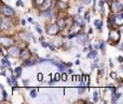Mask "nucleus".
Returning <instances> with one entry per match:
<instances>
[{"label":"nucleus","mask_w":123,"mask_h":104,"mask_svg":"<svg viewBox=\"0 0 123 104\" xmlns=\"http://www.w3.org/2000/svg\"><path fill=\"white\" fill-rule=\"evenodd\" d=\"M2 94H3V99H7V92L2 89Z\"/></svg>","instance_id":"393cba45"},{"label":"nucleus","mask_w":123,"mask_h":104,"mask_svg":"<svg viewBox=\"0 0 123 104\" xmlns=\"http://www.w3.org/2000/svg\"><path fill=\"white\" fill-rule=\"evenodd\" d=\"M68 73H69V74H72L74 72H72V69H68Z\"/></svg>","instance_id":"c9c22d12"},{"label":"nucleus","mask_w":123,"mask_h":104,"mask_svg":"<svg viewBox=\"0 0 123 104\" xmlns=\"http://www.w3.org/2000/svg\"><path fill=\"white\" fill-rule=\"evenodd\" d=\"M57 26L59 27V28L63 29L64 27H65V20H62V19L58 20L57 21Z\"/></svg>","instance_id":"9d476101"},{"label":"nucleus","mask_w":123,"mask_h":104,"mask_svg":"<svg viewBox=\"0 0 123 104\" xmlns=\"http://www.w3.org/2000/svg\"><path fill=\"white\" fill-rule=\"evenodd\" d=\"M110 23H113L116 26H122L123 25V13H119L117 15H111L109 19Z\"/></svg>","instance_id":"f257e3e1"},{"label":"nucleus","mask_w":123,"mask_h":104,"mask_svg":"<svg viewBox=\"0 0 123 104\" xmlns=\"http://www.w3.org/2000/svg\"><path fill=\"white\" fill-rule=\"evenodd\" d=\"M62 79H63L64 81H66L67 80V75H66V74H63V75H62Z\"/></svg>","instance_id":"aec40b11"},{"label":"nucleus","mask_w":123,"mask_h":104,"mask_svg":"<svg viewBox=\"0 0 123 104\" xmlns=\"http://www.w3.org/2000/svg\"><path fill=\"white\" fill-rule=\"evenodd\" d=\"M120 97H121V93H117V94L114 95V98L112 97V103H114V102H117V100H118Z\"/></svg>","instance_id":"dca6fc26"},{"label":"nucleus","mask_w":123,"mask_h":104,"mask_svg":"<svg viewBox=\"0 0 123 104\" xmlns=\"http://www.w3.org/2000/svg\"><path fill=\"white\" fill-rule=\"evenodd\" d=\"M74 36H76V35H74V34H71V35H69V36H68V38H69V39H70V38L74 37Z\"/></svg>","instance_id":"473e14b6"},{"label":"nucleus","mask_w":123,"mask_h":104,"mask_svg":"<svg viewBox=\"0 0 123 104\" xmlns=\"http://www.w3.org/2000/svg\"><path fill=\"white\" fill-rule=\"evenodd\" d=\"M111 8H112V11L114 12H120L123 10V5L120 2H118V1H113L111 5Z\"/></svg>","instance_id":"f03ea898"},{"label":"nucleus","mask_w":123,"mask_h":104,"mask_svg":"<svg viewBox=\"0 0 123 104\" xmlns=\"http://www.w3.org/2000/svg\"><path fill=\"white\" fill-rule=\"evenodd\" d=\"M55 81H56L55 79H54V80H50V83H50V85H53V83H55Z\"/></svg>","instance_id":"2f4dec72"},{"label":"nucleus","mask_w":123,"mask_h":104,"mask_svg":"<svg viewBox=\"0 0 123 104\" xmlns=\"http://www.w3.org/2000/svg\"><path fill=\"white\" fill-rule=\"evenodd\" d=\"M93 101H94V102H97V101H98V93H97V92H94Z\"/></svg>","instance_id":"a211bd4d"},{"label":"nucleus","mask_w":123,"mask_h":104,"mask_svg":"<svg viewBox=\"0 0 123 104\" xmlns=\"http://www.w3.org/2000/svg\"><path fill=\"white\" fill-rule=\"evenodd\" d=\"M41 46H42V47H43V48H47V47H48V46H49V45H48L47 42H44V41H43V42L41 43Z\"/></svg>","instance_id":"bb28decb"},{"label":"nucleus","mask_w":123,"mask_h":104,"mask_svg":"<svg viewBox=\"0 0 123 104\" xmlns=\"http://www.w3.org/2000/svg\"><path fill=\"white\" fill-rule=\"evenodd\" d=\"M118 60H119V62H120V63H122V62H123V57H119Z\"/></svg>","instance_id":"c756f323"},{"label":"nucleus","mask_w":123,"mask_h":104,"mask_svg":"<svg viewBox=\"0 0 123 104\" xmlns=\"http://www.w3.org/2000/svg\"><path fill=\"white\" fill-rule=\"evenodd\" d=\"M23 83H24V85H25V86H26V85H28V80H24Z\"/></svg>","instance_id":"72a5a7b5"},{"label":"nucleus","mask_w":123,"mask_h":104,"mask_svg":"<svg viewBox=\"0 0 123 104\" xmlns=\"http://www.w3.org/2000/svg\"><path fill=\"white\" fill-rule=\"evenodd\" d=\"M94 24H95V26L97 27L98 29H102V26H103V23L99 21V20H95V22H94Z\"/></svg>","instance_id":"ddd939ff"},{"label":"nucleus","mask_w":123,"mask_h":104,"mask_svg":"<svg viewBox=\"0 0 123 104\" xmlns=\"http://www.w3.org/2000/svg\"><path fill=\"white\" fill-rule=\"evenodd\" d=\"M51 2L52 0H45V2L43 1V5H42V8H43V10L45 11V10H50V5H51Z\"/></svg>","instance_id":"1a4fd4ad"},{"label":"nucleus","mask_w":123,"mask_h":104,"mask_svg":"<svg viewBox=\"0 0 123 104\" xmlns=\"http://www.w3.org/2000/svg\"><path fill=\"white\" fill-rule=\"evenodd\" d=\"M36 95H37V91H36V89L31 90V91H30V97H31V98H36Z\"/></svg>","instance_id":"f3484780"},{"label":"nucleus","mask_w":123,"mask_h":104,"mask_svg":"<svg viewBox=\"0 0 123 104\" xmlns=\"http://www.w3.org/2000/svg\"><path fill=\"white\" fill-rule=\"evenodd\" d=\"M110 77L113 78V79H116V78H117V74L116 73H110Z\"/></svg>","instance_id":"412c9836"},{"label":"nucleus","mask_w":123,"mask_h":104,"mask_svg":"<svg viewBox=\"0 0 123 104\" xmlns=\"http://www.w3.org/2000/svg\"><path fill=\"white\" fill-rule=\"evenodd\" d=\"M1 63H2V66H8V67H10V65H11V64H10V62L8 61L7 59H2V60H1Z\"/></svg>","instance_id":"4468645a"},{"label":"nucleus","mask_w":123,"mask_h":104,"mask_svg":"<svg viewBox=\"0 0 123 104\" xmlns=\"http://www.w3.org/2000/svg\"><path fill=\"white\" fill-rule=\"evenodd\" d=\"M42 77H43V75H42V74H38V80H40V81H41L42 79H43V78H42Z\"/></svg>","instance_id":"5701e85b"},{"label":"nucleus","mask_w":123,"mask_h":104,"mask_svg":"<svg viewBox=\"0 0 123 104\" xmlns=\"http://www.w3.org/2000/svg\"><path fill=\"white\" fill-rule=\"evenodd\" d=\"M100 49H102V50H104V49H105V46H104V42H103V41L100 42Z\"/></svg>","instance_id":"cd10ccee"},{"label":"nucleus","mask_w":123,"mask_h":104,"mask_svg":"<svg viewBox=\"0 0 123 104\" xmlns=\"http://www.w3.org/2000/svg\"><path fill=\"white\" fill-rule=\"evenodd\" d=\"M81 11H82V8H81V7H80V8H79V9H78V13H80V12H81Z\"/></svg>","instance_id":"f704fd0d"},{"label":"nucleus","mask_w":123,"mask_h":104,"mask_svg":"<svg viewBox=\"0 0 123 104\" xmlns=\"http://www.w3.org/2000/svg\"><path fill=\"white\" fill-rule=\"evenodd\" d=\"M104 3H105V2L103 1V0H102V1H99V7H100V8H103V7H104Z\"/></svg>","instance_id":"c85d7f7f"},{"label":"nucleus","mask_w":123,"mask_h":104,"mask_svg":"<svg viewBox=\"0 0 123 104\" xmlns=\"http://www.w3.org/2000/svg\"><path fill=\"white\" fill-rule=\"evenodd\" d=\"M16 5H23V3H22V1H20L19 0V1L16 2Z\"/></svg>","instance_id":"7c9ffc66"},{"label":"nucleus","mask_w":123,"mask_h":104,"mask_svg":"<svg viewBox=\"0 0 123 104\" xmlns=\"http://www.w3.org/2000/svg\"><path fill=\"white\" fill-rule=\"evenodd\" d=\"M1 26H2V29H8L10 27V21L8 17H3L2 21H1Z\"/></svg>","instance_id":"0eeeda50"},{"label":"nucleus","mask_w":123,"mask_h":104,"mask_svg":"<svg viewBox=\"0 0 123 104\" xmlns=\"http://www.w3.org/2000/svg\"><path fill=\"white\" fill-rule=\"evenodd\" d=\"M89 16H90V15H89V13H85V17H84V19H85L88 22L90 21V17H89Z\"/></svg>","instance_id":"a878e982"},{"label":"nucleus","mask_w":123,"mask_h":104,"mask_svg":"<svg viewBox=\"0 0 123 104\" xmlns=\"http://www.w3.org/2000/svg\"><path fill=\"white\" fill-rule=\"evenodd\" d=\"M2 13L7 16H10V15L14 14V10L12 9L11 7H8V5H3L2 7Z\"/></svg>","instance_id":"7ed1b4c3"},{"label":"nucleus","mask_w":123,"mask_h":104,"mask_svg":"<svg viewBox=\"0 0 123 104\" xmlns=\"http://www.w3.org/2000/svg\"><path fill=\"white\" fill-rule=\"evenodd\" d=\"M1 42L5 46H12L13 45V39H11L10 37H2L1 38Z\"/></svg>","instance_id":"39448f33"},{"label":"nucleus","mask_w":123,"mask_h":104,"mask_svg":"<svg viewBox=\"0 0 123 104\" xmlns=\"http://www.w3.org/2000/svg\"><path fill=\"white\" fill-rule=\"evenodd\" d=\"M59 29L60 28L57 25H51V26L48 27V33H49V35H56Z\"/></svg>","instance_id":"20e7f679"},{"label":"nucleus","mask_w":123,"mask_h":104,"mask_svg":"<svg viewBox=\"0 0 123 104\" xmlns=\"http://www.w3.org/2000/svg\"><path fill=\"white\" fill-rule=\"evenodd\" d=\"M41 1H45V0H38V3H41Z\"/></svg>","instance_id":"e433bc0d"},{"label":"nucleus","mask_w":123,"mask_h":104,"mask_svg":"<svg viewBox=\"0 0 123 104\" xmlns=\"http://www.w3.org/2000/svg\"><path fill=\"white\" fill-rule=\"evenodd\" d=\"M59 79H60V75L59 74H56L55 75V80L57 81V80H59Z\"/></svg>","instance_id":"b1692460"},{"label":"nucleus","mask_w":123,"mask_h":104,"mask_svg":"<svg viewBox=\"0 0 123 104\" xmlns=\"http://www.w3.org/2000/svg\"><path fill=\"white\" fill-rule=\"evenodd\" d=\"M96 55H97V52H96V50H91V52L88 54V57H95Z\"/></svg>","instance_id":"f8f14e48"},{"label":"nucleus","mask_w":123,"mask_h":104,"mask_svg":"<svg viewBox=\"0 0 123 104\" xmlns=\"http://www.w3.org/2000/svg\"><path fill=\"white\" fill-rule=\"evenodd\" d=\"M121 71H123V65H122V66H121Z\"/></svg>","instance_id":"4c0bfd02"},{"label":"nucleus","mask_w":123,"mask_h":104,"mask_svg":"<svg viewBox=\"0 0 123 104\" xmlns=\"http://www.w3.org/2000/svg\"><path fill=\"white\" fill-rule=\"evenodd\" d=\"M9 54L12 55V57H16V55H19V54H20L19 48H16V47H11V48L9 49Z\"/></svg>","instance_id":"423d86ee"},{"label":"nucleus","mask_w":123,"mask_h":104,"mask_svg":"<svg viewBox=\"0 0 123 104\" xmlns=\"http://www.w3.org/2000/svg\"><path fill=\"white\" fill-rule=\"evenodd\" d=\"M36 29H37V31H38V33H39V34H41V33H42L41 28H40V27H39V25H38V24H36Z\"/></svg>","instance_id":"6ab92c4d"},{"label":"nucleus","mask_w":123,"mask_h":104,"mask_svg":"<svg viewBox=\"0 0 123 104\" xmlns=\"http://www.w3.org/2000/svg\"><path fill=\"white\" fill-rule=\"evenodd\" d=\"M78 91H79V94H82V93L84 92V83H83V81L80 83V89L78 90Z\"/></svg>","instance_id":"2eb2a0df"},{"label":"nucleus","mask_w":123,"mask_h":104,"mask_svg":"<svg viewBox=\"0 0 123 104\" xmlns=\"http://www.w3.org/2000/svg\"><path fill=\"white\" fill-rule=\"evenodd\" d=\"M14 73H15V76H16V78L21 77V74H22V68H21V67H16V68L14 69Z\"/></svg>","instance_id":"9b49d317"},{"label":"nucleus","mask_w":123,"mask_h":104,"mask_svg":"<svg viewBox=\"0 0 123 104\" xmlns=\"http://www.w3.org/2000/svg\"><path fill=\"white\" fill-rule=\"evenodd\" d=\"M89 39V36L86 35H79L78 36V41H79L81 45H85V41Z\"/></svg>","instance_id":"6e6552de"},{"label":"nucleus","mask_w":123,"mask_h":104,"mask_svg":"<svg viewBox=\"0 0 123 104\" xmlns=\"http://www.w3.org/2000/svg\"><path fill=\"white\" fill-rule=\"evenodd\" d=\"M91 2V0H82V3L83 5H89Z\"/></svg>","instance_id":"4be33fe9"}]
</instances>
